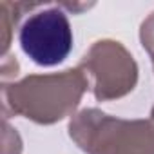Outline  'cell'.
<instances>
[{"mask_svg": "<svg viewBox=\"0 0 154 154\" xmlns=\"http://www.w3.org/2000/svg\"><path fill=\"white\" fill-rule=\"evenodd\" d=\"M89 80L80 67L51 74H29L20 82L2 84L4 112L24 116L40 125H53L80 105Z\"/></svg>", "mask_w": 154, "mask_h": 154, "instance_id": "obj_1", "label": "cell"}, {"mask_svg": "<svg viewBox=\"0 0 154 154\" xmlns=\"http://www.w3.org/2000/svg\"><path fill=\"white\" fill-rule=\"evenodd\" d=\"M150 60H152V67H154V54H150Z\"/></svg>", "mask_w": 154, "mask_h": 154, "instance_id": "obj_7", "label": "cell"}, {"mask_svg": "<svg viewBox=\"0 0 154 154\" xmlns=\"http://www.w3.org/2000/svg\"><path fill=\"white\" fill-rule=\"evenodd\" d=\"M150 116H152V122H154V107H152V111H150Z\"/></svg>", "mask_w": 154, "mask_h": 154, "instance_id": "obj_6", "label": "cell"}, {"mask_svg": "<svg viewBox=\"0 0 154 154\" xmlns=\"http://www.w3.org/2000/svg\"><path fill=\"white\" fill-rule=\"evenodd\" d=\"M89 80L98 102L127 96L138 84V65L132 54L116 40H98L78 65Z\"/></svg>", "mask_w": 154, "mask_h": 154, "instance_id": "obj_3", "label": "cell"}, {"mask_svg": "<svg viewBox=\"0 0 154 154\" xmlns=\"http://www.w3.org/2000/svg\"><path fill=\"white\" fill-rule=\"evenodd\" d=\"M140 40H141L143 49L149 54H154V13H150L143 20L141 29H140Z\"/></svg>", "mask_w": 154, "mask_h": 154, "instance_id": "obj_5", "label": "cell"}, {"mask_svg": "<svg viewBox=\"0 0 154 154\" xmlns=\"http://www.w3.org/2000/svg\"><path fill=\"white\" fill-rule=\"evenodd\" d=\"M22 51L42 67L62 63L72 49V29L63 9L49 6L27 17L18 33Z\"/></svg>", "mask_w": 154, "mask_h": 154, "instance_id": "obj_4", "label": "cell"}, {"mask_svg": "<svg viewBox=\"0 0 154 154\" xmlns=\"http://www.w3.org/2000/svg\"><path fill=\"white\" fill-rule=\"evenodd\" d=\"M69 134L87 154H154L152 120H122L84 109L72 116Z\"/></svg>", "mask_w": 154, "mask_h": 154, "instance_id": "obj_2", "label": "cell"}]
</instances>
